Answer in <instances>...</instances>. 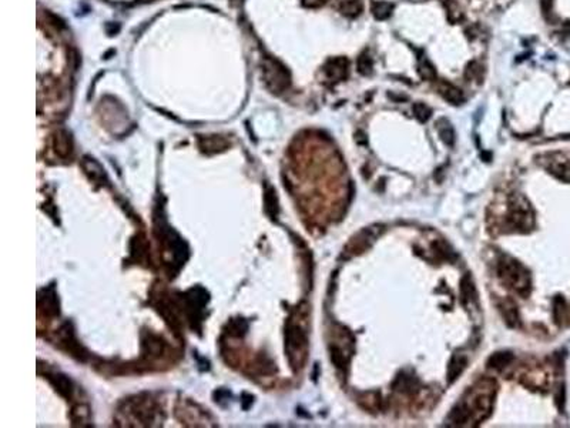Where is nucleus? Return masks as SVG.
<instances>
[{"instance_id": "nucleus-5", "label": "nucleus", "mask_w": 570, "mask_h": 428, "mask_svg": "<svg viewBox=\"0 0 570 428\" xmlns=\"http://www.w3.org/2000/svg\"><path fill=\"white\" fill-rule=\"evenodd\" d=\"M325 76L332 81H340L344 80L348 74V60L345 57H335L327 61L325 67Z\"/></svg>"}, {"instance_id": "nucleus-17", "label": "nucleus", "mask_w": 570, "mask_h": 428, "mask_svg": "<svg viewBox=\"0 0 570 428\" xmlns=\"http://www.w3.org/2000/svg\"><path fill=\"white\" fill-rule=\"evenodd\" d=\"M264 201H265V210H267L268 216H270L271 219H275L278 216V210H280L278 209V199L275 196V190L268 187L267 191H265Z\"/></svg>"}, {"instance_id": "nucleus-3", "label": "nucleus", "mask_w": 570, "mask_h": 428, "mask_svg": "<svg viewBox=\"0 0 570 428\" xmlns=\"http://www.w3.org/2000/svg\"><path fill=\"white\" fill-rule=\"evenodd\" d=\"M499 277L506 283L509 287L516 290L518 293H522L523 290L528 289L529 286V277L528 273L523 270L518 261L512 259H503L499 263Z\"/></svg>"}, {"instance_id": "nucleus-6", "label": "nucleus", "mask_w": 570, "mask_h": 428, "mask_svg": "<svg viewBox=\"0 0 570 428\" xmlns=\"http://www.w3.org/2000/svg\"><path fill=\"white\" fill-rule=\"evenodd\" d=\"M438 90H439L440 96L446 101H449L450 104H455V106H459L465 101V94L460 89H458L456 86H453L452 83L448 81H439L438 84Z\"/></svg>"}, {"instance_id": "nucleus-9", "label": "nucleus", "mask_w": 570, "mask_h": 428, "mask_svg": "<svg viewBox=\"0 0 570 428\" xmlns=\"http://www.w3.org/2000/svg\"><path fill=\"white\" fill-rule=\"evenodd\" d=\"M200 146L201 149L205 150L207 153H215V151L227 149L228 141L220 137V136H208V137L200 139Z\"/></svg>"}, {"instance_id": "nucleus-26", "label": "nucleus", "mask_w": 570, "mask_h": 428, "mask_svg": "<svg viewBox=\"0 0 570 428\" xmlns=\"http://www.w3.org/2000/svg\"><path fill=\"white\" fill-rule=\"evenodd\" d=\"M305 6H310V7H317L322 3V0H302Z\"/></svg>"}, {"instance_id": "nucleus-14", "label": "nucleus", "mask_w": 570, "mask_h": 428, "mask_svg": "<svg viewBox=\"0 0 570 428\" xmlns=\"http://www.w3.org/2000/svg\"><path fill=\"white\" fill-rule=\"evenodd\" d=\"M460 293H462V303H463V304H468V303H469L470 306H472L473 301H475V303L478 301L476 291H475V287H473V284H472V281H470L469 276H466L465 279L462 280Z\"/></svg>"}, {"instance_id": "nucleus-28", "label": "nucleus", "mask_w": 570, "mask_h": 428, "mask_svg": "<svg viewBox=\"0 0 570 428\" xmlns=\"http://www.w3.org/2000/svg\"><path fill=\"white\" fill-rule=\"evenodd\" d=\"M409 1H423V0H409Z\"/></svg>"}, {"instance_id": "nucleus-20", "label": "nucleus", "mask_w": 570, "mask_h": 428, "mask_svg": "<svg viewBox=\"0 0 570 428\" xmlns=\"http://www.w3.org/2000/svg\"><path fill=\"white\" fill-rule=\"evenodd\" d=\"M392 10H393V4L389 1H377L372 6V13L377 20H386L390 17Z\"/></svg>"}, {"instance_id": "nucleus-19", "label": "nucleus", "mask_w": 570, "mask_h": 428, "mask_svg": "<svg viewBox=\"0 0 570 428\" xmlns=\"http://www.w3.org/2000/svg\"><path fill=\"white\" fill-rule=\"evenodd\" d=\"M512 360H513V356L510 353H496V354H493L489 359L488 366H489L490 369L502 370L505 369V367H508Z\"/></svg>"}, {"instance_id": "nucleus-4", "label": "nucleus", "mask_w": 570, "mask_h": 428, "mask_svg": "<svg viewBox=\"0 0 570 428\" xmlns=\"http://www.w3.org/2000/svg\"><path fill=\"white\" fill-rule=\"evenodd\" d=\"M382 231V227H370V229L362 230L361 233H358L354 239L351 240L350 244L347 246V253H350L352 256L355 254H360L362 251L370 247L371 244L375 241V239L378 237Z\"/></svg>"}, {"instance_id": "nucleus-2", "label": "nucleus", "mask_w": 570, "mask_h": 428, "mask_svg": "<svg viewBox=\"0 0 570 428\" xmlns=\"http://www.w3.org/2000/svg\"><path fill=\"white\" fill-rule=\"evenodd\" d=\"M285 343H287V353H288L292 367H301L305 360L308 340H307V331L300 323H295L294 320L288 321L287 331H285Z\"/></svg>"}, {"instance_id": "nucleus-16", "label": "nucleus", "mask_w": 570, "mask_h": 428, "mask_svg": "<svg viewBox=\"0 0 570 428\" xmlns=\"http://www.w3.org/2000/svg\"><path fill=\"white\" fill-rule=\"evenodd\" d=\"M465 367H466V359H465V357H462V356L456 357V356H455L453 359L450 360L449 369H448L449 383H453L455 380L458 379L460 374H462V371L465 370Z\"/></svg>"}, {"instance_id": "nucleus-27", "label": "nucleus", "mask_w": 570, "mask_h": 428, "mask_svg": "<svg viewBox=\"0 0 570 428\" xmlns=\"http://www.w3.org/2000/svg\"><path fill=\"white\" fill-rule=\"evenodd\" d=\"M565 29H566V31H568V33H570V21L568 23V24H566V26H565Z\"/></svg>"}, {"instance_id": "nucleus-22", "label": "nucleus", "mask_w": 570, "mask_h": 428, "mask_svg": "<svg viewBox=\"0 0 570 428\" xmlns=\"http://www.w3.org/2000/svg\"><path fill=\"white\" fill-rule=\"evenodd\" d=\"M502 310H503V317L506 319L508 324L512 326V327H516L518 321H519V317H518V310L515 307V304L512 301H506Z\"/></svg>"}, {"instance_id": "nucleus-15", "label": "nucleus", "mask_w": 570, "mask_h": 428, "mask_svg": "<svg viewBox=\"0 0 570 428\" xmlns=\"http://www.w3.org/2000/svg\"><path fill=\"white\" fill-rule=\"evenodd\" d=\"M83 169L93 180L104 179V170L101 169L100 164L97 161H94L90 157H84L83 159Z\"/></svg>"}, {"instance_id": "nucleus-1", "label": "nucleus", "mask_w": 570, "mask_h": 428, "mask_svg": "<svg viewBox=\"0 0 570 428\" xmlns=\"http://www.w3.org/2000/svg\"><path fill=\"white\" fill-rule=\"evenodd\" d=\"M261 71H262L264 83L272 93L281 94L290 87V71L285 69V66L278 60L272 57H264L261 61Z\"/></svg>"}, {"instance_id": "nucleus-8", "label": "nucleus", "mask_w": 570, "mask_h": 428, "mask_svg": "<svg viewBox=\"0 0 570 428\" xmlns=\"http://www.w3.org/2000/svg\"><path fill=\"white\" fill-rule=\"evenodd\" d=\"M528 211H529L528 204L516 203V204L512 206L509 217L510 221L513 223L515 227H528V226H529L528 220H532V217L528 214Z\"/></svg>"}, {"instance_id": "nucleus-25", "label": "nucleus", "mask_w": 570, "mask_h": 428, "mask_svg": "<svg viewBox=\"0 0 570 428\" xmlns=\"http://www.w3.org/2000/svg\"><path fill=\"white\" fill-rule=\"evenodd\" d=\"M231 333L235 334V336H242L245 334L247 331V323H244L242 320H237V321H232L231 323Z\"/></svg>"}, {"instance_id": "nucleus-21", "label": "nucleus", "mask_w": 570, "mask_h": 428, "mask_svg": "<svg viewBox=\"0 0 570 428\" xmlns=\"http://www.w3.org/2000/svg\"><path fill=\"white\" fill-rule=\"evenodd\" d=\"M418 71H419V76L422 79L425 80L436 79V70L433 67V64H432L425 56H422L419 59V63H418Z\"/></svg>"}, {"instance_id": "nucleus-10", "label": "nucleus", "mask_w": 570, "mask_h": 428, "mask_svg": "<svg viewBox=\"0 0 570 428\" xmlns=\"http://www.w3.org/2000/svg\"><path fill=\"white\" fill-rule=\"evenodd\" d=\"M436 129H438V133H439V137L442 139V141H443L446 146L452 147V146L455 144L456 134H455V130H453V127H452V124H450L449 121L445 119H440L439 121H438Z\"/></svg>"}, {"instance_id": "nucleus-13", "label": "nucleus", "mask_w": 570, "mask_h": 428, "mask_svg": "<svg viewBox=\"0 0 570 428\" xmlns=\"http://www.w3.org/2000/svg\"><path fill=\"white\" fill-rule=\"evenodd\" d=\"M341 13L347 17H357L364 10V4L361 0H345L341 4Z\"/></svg>"}, {"instance_id": "nucleus-24", "label": "nucleus", "mask_w": 570, "mask_h": 428, "mask_svg": "<svg viewBox=\"0 0 570 428\" xmlns=\"http://www.w3.org/2000/svg\"><path fill=\"white\" fill-rule=\"evenodd\" d=\"M448 17L452 21H458L459 19H462V11H460L459 6L453 0H450V4L448 6Z\"/></svg>"}, {"instance_id": "nucleus-23", "label": "nucleus", "mask_w": 570, "mask_h": 428, "mask_svg": "<svg viewBox=\"0 0 570 428\" xmlns=\"http://www.w3.org/2000/svg\"><path fill=\"white\" fill-rule=\"evenodd\" d=\"M412 110H413V116L419 120L420 123L428 121L430 119V116H432V110L425 103H415Z\"/></svg>"}, {"instance_id": "nucleus-11", "label": "nucleus", "mask_w": 570, "mask_h": 428, "mask_svg": "<svg viewBox=\"0 0 570 428\" xmlns=\"http://www.w3.org/2000/svg\"><path fill=\"white\" fill-rule=\"evenodd\" d=\"M549 170L550 173H553L559 179L570 180V161L568 159L552 160Z\"/></svg>"}, {"instance_id": "nucleus-12", "label": "nucleus", "mask_w": 570, "mask_h": 428, "mask_svg": "<svg viewBox=\"0 0 570 428\" xmlns=\"http://www.w3.org/2000/svg\"><path fill=\"white\" fill-rule=\"evenodd\" d=\"M51 383H53V386L56 387V390L60 393L63 397L70 399L71 394H73V386H71L70 380L67 379L66 376H60V374L53 376Z\"/></svg>"}, {"instance_id": "nucleus-18", "label": "nucleus", "mask_w": 570, "mask_h": 428, "mask_svg": "<svg viewBox=\"0 0 570 428\" xmlns=\"http://www.w3.org/2000/svg\"><path fill=\"white\" fill-rule=\"evenodd\" d=\"M357 69L362 76H371L374 71V59L371 57L368 51L361 53L360 57L357 60Z\"/></svg>"}, {"instance_id": "nucleus-7", "label": "nucleus", "mask_w": 570, "mask_h": 428, "mask_svg": "<svg viewBox=\"0 0 570 428\" xmlns=\"http://www.w3.org/2000/svg\"><path fill=\"white\" fill-rule=\"evenodd\" d=\"M53 146H54V150H56V153L60 156V157H67V156H70L71 153V139L70 136H69V133L67 131H64V130H59L56 134H54V137H53Z\"/></svg>"}]
</instances>
